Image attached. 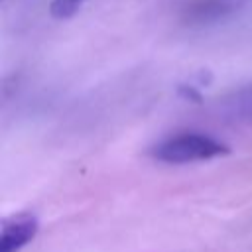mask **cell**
Instances as JSON below:
<instances>
[{
	"mask_svg": "<svg viewBox=\"0 0 252 252\" xmlns=\"http://www.w3.org/2000/svg\"><path fill=\"white\" fill-rule=\"evenodd\" d=\"M85 0H53L51 2V6H49V10H51V14L55 16V18H69V16H73L77 10H79V6L83 4Z\"/></svg>",
	"mask_w": 252,
	"mask_h": 252,
	"instance_id": "5",
	"label": "cell"
},
{
	"mask_svg": "<svg viewBox=\"0 0 252 252\" xmlns=\"http://www.w3.org/2000/svg\"><path fill=\"white\" fill-rule=\"evenodd\" d=\"M39 230V219L32 211H18L2 219L0 224V252H20Z\"/></svg>",
	"mask_w": 252,
	"mask_h": 252,
	"instance_id": "2",
	"label": "cell"
},
{
	"mask_svg": "<svg viewBox=\"0 0 252 252\" xmlns=\"http://www.w3.org/2000/svg\"><path fill=\"white\" fill-rule=\"evenodd\" d=\"M228 110L232 116H236L240 120H252V87L232 94V98L228 102Z\"/></svg>",
	"mask_w": 252,
	"mask_h": 252,
	"instance_id": "4",
	"label": "cell"
},
{
	"mask_svg": "<svg viewBox=\"0 0 252 252\" xmlns=\"http://www.w3.org/2000/svg\"><path fill=\"white\" fill-rule=\"evenodd\" d=\"M242 4L244 0H195L187 8L185 16L189 22L195 24H211L234 14L242 8Z\"/></svg>",
	"mask_w": 252,
	"mask_h": 252,
	"instance_id": "3",
	"label": "cell"
},
{
	"mask_svg": "<svg viewBox=\"0 0 252 252\" xmlns=\"http://www.w3.org/2000/svg\"><path fill=\"white\" fill-rule=\"evenodd\" d=\"M230 148L209 134L199 132H183L171 138H165L150 148V156L156 161L171 163V165H185L195 161H207L215 158L228 156Z\"/></svg>",
	"mask_w": 252,
	"mask_h": 252,
	"instance_id": "1",
	"label": "cell"
}]
</instances>
